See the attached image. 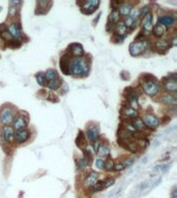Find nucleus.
<instances>
[{
  "mask_svg": "<svg viewBox=\"0 0 177 198\" xmlns=\"http://www.w3.org/2000/svg\"><path fill=\"white\" fill-rule=\"evenodd\" d=\"M143 123L145 126H147L150 129H155L160 126V121L154 115H146L143 119Z\"/></svg>",
  "mask_w": 177,
  "mask_h": 198,
  "instance_id": "423d86ee",
  "label": "nucleus"
},
{
  "mask_svg": "<svg viewBox=\"0 0 177 198\" xmlns=\"http://www.w3.org/2000/svg\"><path fill=\"white\" fill-rule=\"evenodd\" d=\"M68 52L77 58H80L81 56L84 55V50H83V47L80 44H71L68 47Z\"/></svg>",
  "mask_w": 177,
  "mask_h": 198,
  "instance_id": "9d476101",
  "label": "nucleus"
},
{
  "mask_svg": "<svg viewBox=\"0 0 177 198\" xmlns=\"http://www.w3.org/2000/svg\"><path fill=\"white\" fill-rule=\"evenodd\" d=\"M147 48L146 41H135L129 46V53L132 56L136 57V56H140L145 52Z\"/></svg>",
  "mask_w": 177,
  "mask_h": 198,
  "instance_id": "20e7f679",
  "label": "nucleus"
},
{
  "mask_svg": "<svg viewBox=\"0 0 177 198\" xmlns=\"http://www.w3.org/2000/svg\"><path fill=\"white\" fill-rule=\"evenodd\" d=\"M118 8H119V10H118L119 15L129 16V13H131V10H133V6H132V4H129V3H124V4H122L121 6H119Z\"/></svg>",
  "mask_w": 177,
  "mask_h": 198,
  "instance_id": "6ab92c4d",
  "label": "nucleus"
},
{
  "mask_svg": "<svg viewBox=\"0 0 177 198\" xmlns=\"http://www.w3.org/2000/svg\"><path fill=\"white\" fill-rule=\"evenodd\" d=\"M124 168H125V166H124V164H123V162L122 163L115 164V165L113 166V169L116 170V171H120V170H123Z\"/></svg>",
  "mask_w": 177,
  "mask_h": 198,
  "instance_id": "f704fd0d",
  "label": "nucleus"
},
{
  "mask_svg": "<svg viewBox=\"0 0 177 198\" xmlns=\"http://www.w3.org/2000/svg\"><path fill=\"white\" fill-rule=\"evenodd\" d=\"M113 166H114L113 161H112V160H109L108 162H107V163H105L104 167L106 168L107 170H111V169H113Z\"/></svg>",
  "mask_w": 177,
  "mask_h": 198,
  "instance_id": "e433bc0d",
  "label": "nucleus"
},
{
  "mask_svg": "<svg viewBox=\"0 0 177 198\" xmlns=\"http://www.w3.org/2000/svg\"><path fill=\"white\" fill-rule=\"evenodd\" d=\"M115 33L118 37H124L127 34V28L125 27L124 23L122 21H119L116 23L115 26Z\"/></svg>",
  "mask_w": 177,
  "mask_h": 198,
  "instance_id": "2eb2a0df",
  "label": "nucleus"
},
{
  "mask_svg": "<svg viewBox=\"0 0 177 198\" xmlns=\"http://www.w3.org/2000/svg\"><path fill=\"white\" fill-rule=\"evenodd\" d=\"M149 5H146V6H143L142 8H141V10H139V16H140V18H144L146 15H148L149 13Z\"/></svg>",
  "mask_w": 177,
  "mask_h": 198,
  "instance_id": "473e14b6",
  "label": "nucleus"
},
{
  "mask_svg": "<svg viewBox=\"0 0 177 198\" xmlns=\"http://www.w3.org/2000/svg\"><path fill=\"white\" fill-rule=\"evenodd\" d=\"M44 75H45V78H46L47 82H50V81H53L57 78V72H56L54 69H48V70L44 73Z\"/></svg>",
  "mask_w": 177,
  "mask_h": 198,
  "instance_id": "393cba45",
  "label": "nucleus"
},
{
  "mask_svg": "<svg viewBox=\"0 0 177 198\" xmlns=\"http://www.w3.org/2000/svg\"><path fill=\"white\" fill-rule=\"evenodd\" d=\"M165 85V89L170 93H175L177 91V83H176V76L170 75L168 76V81L164 83Z\"/></svg>",
  "mask_w": 177,
  "mask_h": 198,
  "instance_id": "1a4fd4ad",
  "label": "nucleus"
},
{
  "mask_svg": "<svg viewBox=\"0 0 177 198\" xmlns=\"http://www.w3.org/2000/svg\"><path fill=\"white\" fill-rule=\"evenodd\" d=\"M133 163H134V159H127L126 161L123 162V164H124L125 167H129L131 165H133Z\"/></svg>",
  "mask_w": 177,
  "mask_h": 198,
  "instance_id": "58836bf2",
  "label": "nucleus"
},
{
  "mask_svg": "<svg viewBox=\"0 0 177 198\" xmlns=\"http://www.w3.org/2000/svg\"><path fill=\"white\" fill-rule=\"evenodd\" d=\"M170 167L169 164H164V165H156L155 167L153 168L154 171L158 172V173H163V172H166L168 170V168Z\"/></svg>",
  "mask_w": 177,
  "mask_h": 198,
  "instance_id": "7c9ffc66",
  "label": "nucleus"
},
{
  "mask_svg": "<svg viewBox=\"0 0 177 198\" xmlns=\"http://www.w3.org/2000/svg\"><path fill=\"white\" fill-rule=\"evenodd\" d=\"M98 180V173L90 172L88 177L85 179V186L86 187H92Z\"/></svg>",
  "mask_w": 177,
  "mask_h": 198,
  "instance_id": "f3484780",
  "label": "nucleus"
},
{
  "mask_svg": "<svg viewBox=\"0 0 177 198\" xmlns=\"http://www.w3.org/2000/svg\"><path fill=\"white\" fill-rule=\"evenodd\" d=\"M47 86L50 88L51 90L55 91V90L59 89L60 86H61V83H60V81L58 80V78H56V80H53V81H50V82H48Z\"/></svg>",
  "mask_w": 177,
  "mask_h": 198,
  "instance_id": "a878e982",
  "label": "nucleus"
},
{
  "mask_svg": "<svg viewBox=\"0 0 177 198\" xmlns=\"http://www.w3.org/2000/svg\"><path fill=\"white\" fill-rule=\"evenodd\" d=\"M35 78H36L37 83H39L41 86H47L48 82H47L46 78H45V75H44V73H42V72L37 73L36 75H35Z\"/></svg>",
  "mask_w": 177,
  "mask_h": 198,
  "instance_id": "c85d7f7f",
  "label": "nucleus"
},
{
  "mask_svg": "<svg viewBox=\"0 0 177 198\" xmlns=\"http://www.w3.org/2000/svg\"><path fill=\"white\" fill-rule=\"evenodd\" d=\"M86 164H87V160L86 159H83L79 162V168L80 169H83V168L86 167Z\"/></svg>",
  "mask_w": 177,
  "mask_h": 198,
  "instance_id": "4c0bfd02",
  "label": "nucleus"
},
{
  "mask_svg": "<svg viewBox=\"0 0 177 198\" xmlns=\"http://www.w3.org/2000/svg\"><path fill=\"white\" fill-rule=\"evenodd\" d=\"M26 121L25 119L23 118L22 116H18L17 118L14 120V129L18 130V131H21V130H24L26 127Z\"/></svg>",
  "mask_w": 177,
  "mask_h": 198,
  "instance_id": "dca6fc26",
  "label": "nucleus"
},
{
  "mask_svg": "<svg viewBox=\"0 0 177 198\" xmlns=\"http://www.w3.org/2000/svg\"><path fill=\"white\" fill-rule=\"evenodd\" d=\"M122 116L126 117L127 119H137L138 118V112L133 109L132 107H124L122 109Z\"/></svg>",
  "mask_w": 177,
  "mask_h": 198,
  "instance_id": "a211bd4d",
  "label": "nucleus"
},
{
  "mask_svg": "<svg viewBox=\"0 0 177 198\" xmlns=\"http://www.w3.org/2000/svg\"><path fill=\"white\" fill-rule=\"evenodd\" d=\"M129 17L131 18L132 20H134L135 22H137L139 18H140V16H139V10H137V8H133V10H131V13H129Z\"/></svg>",
  "mask_w": 177,
  "mask_h": 198,
  "instance_id": "2f4dec72",
  "label": "nucleus"
},
{
  "mask_svg": "<svg viewBox=\"0 0 177 198\" xmlns=\"http://www.w3.org/2000/svg\"><path fill=\"white\" fill-rule=\"evenodd\" d=\"M97 153L102 157H109L110 156V148L107 145H100L97 150Z\"/></svg>",
  "mask_w": 177,
  "mask_h": 198,
  "instance_id": "b1692460",
  "label": "nucleus"
},
{
  "mask_svg": "<svg viewBox=\"0 0 177 198\" xmlns=\"http://www.w3.org/2000/svg\"><path fill=\"white\" fill-rule=\"evenodd\" d=\"M166 28L164 26H162L161 24H158L154 26L153 28V34L155 35L156 37H162L164 34H165Z\"/></svg>",
  "mask_w": 177,
  "mask_h": 198,
  "instance_id": "5701e85b",
  "label": "nucleus"
},
{
  "mask_svg": "<svg viewBox=\"0 0 177 198\" xmlns=\"http://www.w3.org/2000/svg\"><path fill=\"white\" fill-rule=\"evenodd\" d=\"M174 22H175V20H174V17H172V16H160L158 17V24H161L165 28L166 27L167 28L172 27Z\"/></svg>",
  "mask_w": 177,
  "mask_h": 198,
  "instance_id": "4468645a",
  "label": "nucleus"
},
{
  "mask_svg": "<svg viewBox=\"0 0 177 198\" xmlns=\"http://www.w3.org/2000/svg\"><path fill=\"white\" fill-rule=\"evenodd\" d=\"M133 127H134V129H136V130H143L145 127V125L141 119L137 118L133 121Z\"/></svg>",
  "mask_w": 177,
  "mask_h": 198,
  "instance_id": "bb28decb",
  "label": "nucleus"
},
{
  "mask_svg": "<svg viewBox=\"0 0 177 198\" xmlns=\"http://www.w3.org/2000/svg\"><path fill=\"white\" fill-rule=\"evenodd\" d=\"M60 68L64 74H69V61L64 57L60 60Z\"/></svg>",
  "mask_w": 177,
  "mask_h": 198,
  "instance_id": "412c9836",
  "label": "nucleus"
},
{
  "mask_svg": "<svg viewBox=\"0 0 177 198\" xmlns=\"http://www.w3.org/2000/svg\"><path fill=\"white\" fill-rule=\"evenodd\" d=\"M89 72V64L83 58H74L69 62V73L75 76L83 78Z\"/></svg>",
  "mask_w": 177,
  "mask_h": 198,
  "instance_id": "f257e3e1",
  "label": "nucleus"
},
{
  "mask_svg": "<svg viewBox=\"0 0 177 198\" xmlns=\"http://www.w3.org/2000/svg\"><path fill=\"white\" fill-rule=\"evenodd\" d=\"M100 141H98V140H95V141H94V145H93V152H94V153H97V150H98V148H100Z\"/></svg>",
  "mask_w": 177,
  "mask_h": 198,
  "instance_id": "ea45409f",
  "label": "nucleus"
},
{
  "mask_svg": "<svg viewBox=\"0 0 177 198\" xmlns=\"http://www.w3.org/2000/svg\"><path fill=\"white\" fill-rule=\"evenodd\" d=\"M171 44L168 42L167 40H160V41L156 42L155 48L156 50H158V52H166L167 50H169Z\"/></svg>",
  "mask_w": 177,
  "mask_h": 198,
  "instance_id": "aec40b11",
  "label": "nucleus"
},
{
  "mask_svg": "<svg viewBox=\"0 0 177 198\" xmlns=\"http://www.w3.org/2000/svg\"><path fill=\"white\" fill-rule=\"evenodd\" d=\"M105 188V183L104 181H100V182H96L94 185L92 186V192H100V191L104 190Z\"/></svg>",
  "mask_w": 177,
  "mask_h": 198,
  "instance_id": "cd10ccee",
  "label": "nucleus"
},
{
  "mask_svg": "<svg viewBox=\"0 0 177 198\" xmlns=\"http://www.w3.org/2000/svg\"><path fill=\"white\" fill-rule=\"evenodd\" d=\"M2 135L6 143H13L15 140V130L8 125H4L2 128Z\"/></svg>",
  "mask_w": 177,
  "mask_h": 198,
  "instance_id": "0eeeda50",
  "label": "nucleus"
},
{
  "mask_svg": "<svg viewBox=\"0 0 177 198\" xmlns=\"http://www.w3.org/2000/svg\"><path fill=\"white\" fill-rule=\"evenodd\" d=\"M7 32L10 35V37H14L15 39L22 37V32L20 26L18 23H10L7 27Z\"/></svg>",
  "mask_w": 177,
  "mask_h": 198,
  "instance_id": "6e6552de",
  "label": "nucleus"
},
{
  "mask_svg": "<svg viewBox=\"0 0 177 198\" xmlns=\"http://www.w3.org/2000/svg\"><path fill=\"white\" fill-rule=\"evenodd\" d=\"M29 136H30V132L29 130H21L15 133V140H17L18 143H24L28 140Z\"/></svg>",
  "mask_w": 177,
  "mask_h": 198,
  "instance_id": "9b49d317",
  "label": "nucleus"
},
{
  "mask_svg": "<svg viewBox=\"0 0 177 198\" xmlns=\"http://www.w3.org/2000/svg\"><path fill=\"white\" fill-rule=\"evenodd\" d=\"M142 87L144 92L149 96H154L160 92V84L158 81L151 75L143 76Z\"/></svg>",
  "mask_w": 177,
  "mask_h": 198,
  "instance_id": "f03ea898",
  "label": "nucleus"
},
{
  "mask_svg": "<svg viewBox=\"0 0 177 198\" xmlns=\"http://www.w3.org/2000/svg\"><path fill=\"white\" fill-rule=\"evenodd\" d=\"M95 165L98 169H103V168H104V165H105V161L103 160V159H97L95 162Z\"/></svg>",
  "mask_w": 177,
  "mask_h": 198,
  "instance_id": "c9c22d12",
  "label": "nucleus"
},
{
  "mask_svg": "<svg viewBox=\"0 0 177 198\" xmlns=\"http://www.w3.org/2000/svg\"><path fill=\"white\" fill-rule=\"evenodd\" d=\"M98 134H100V130L96 125H91L90 127L87 129V137L90 141L94 143L95 140H97Z\"/></svg>",
  "mask_w": 177,
  "mask_h": 198,
  "instance_id": "ddd939ff",
  "label": "nucleus"
},
{
  "mask_svg": "<svg viewBox=\"0 0 177 198\" xmlns=\"http://www.w3.org/2000/svg\"><path fill=\"white\" fill-rule=\"evenodd\" d=\"M163 102L168 105H173V106H175L176 103H177V97L174 95L169 94V95L165 96V97L163 98Z\"/></svg>",
  "mask_w": 177,
  "mask_h": 198,
  "instance_id": "4be33fe9",
  "label": "nucleus"
},
{
  "mask_svg": "<svg viewBox=\"0 0 177 198\" xmlns=\"http://www.w3.org/2000/svg\"><path fill=\"white\" fill-rule=\"evenodd\" d=\"M110 20H111L112 24H116L117 22H119V13H118V10H114L112 12V13L110 15Z\"/></svg>",
  "mask_w": 177,
  "mask_h": 198,
  "instance_id": "c756f323",
  "label": "nucleus"
},
{
  "mask_svg": "<svg viewBox=\"0 0 177 198\" xmlns=\"http://www.w3.org/2000/svg\"><path fill=\"white\" fill-rule=\"evenodd\" d=\"M81 6V10L85 15H91L96 10V8L100 5V1L94 0V1H84V2H77Z\"/></svg>",
  "mask_w": 177,
  "mask_h": 198,
  "instance_id": "7ed1b4c3",
  "label": "nucleus"
},
{
  "mask_svg": "<svg viewBox=\"0 0 177 198\" xmlns=\"http://www.w3.org/2000/svg\"><path fill=\"white\" fill-rule=\"evenodd\" d=\"M19 12V10H18V7H16V6H14L13 4H10V10H8V17L10 18H13L15 17L16 15H17V13Z\"/></svg>",
  "mask_w": 177,
  "mask_h": 198,
  "instance_id": "72a5a7b5",
  "label": "nucleus"
},
{
  "mask_svg": "<svg viewBox=\"0 0 177 198\" xmlns=\"http://www.w3.org/2000/svg\"><path fill=\"white\" fill-rule=\"evenodd\" d=\"M14 120V114H13L12 109L10 107H3L0 111V122L4 125H8L12 121Z\"/></svg>",
  "mask_w": 177,
  "mask_h": 198,
  "instance_id": "39448f33",
  "label": "nucleus"
},
{
  "mask_svg": "<svg viewBox=\"0 0 177 198\" xmlns=\"http://www.w3.org/2000/svg\"><path fill=\"white\" fill-rule=\"evenodd\" d=\"M142 26L146 32H149V31L152 30V27H153V16H152V13H149L148 15H146L143 18Z\"/></svg>",
  "mask_w": 177,
  "mask_h": 198,
  "instance_id": "f8f14e48",
  "label": "nucleus"
}]
</instances>
